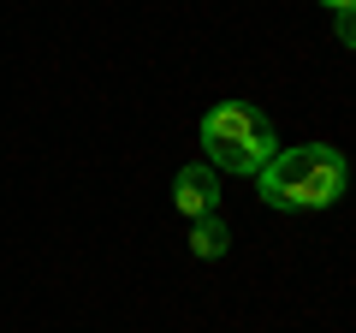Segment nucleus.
<instances>
[{"label":"nucleus","mask_w":356,"mask_h":333,"mask_svg":"<svg viewBox=\"0 0 356 333\" xmlns=\"http://www.w3.org/2000/svg\"><path fill=\"white\" fill-rule=\"evenodd\" d=\"M172 203H178V215H184V220L214 215V208H220V173H214V166H202V161H191L172 179Z\"/></svg>","instance_id":"7ed1b4c3"},{"label":"nucleus","mask_w":356,"mask_h":333,"mask_svg":"<svg viewBox=\"0 0 356 333\" xmlns=\"http://www.w3.org/2000/svg\"><path fill=\"white\" fill-rule=\"evenodd\" d=\"M232 250V226L220 215H202V220H191V256L196 262H220Z\"/></svg>","instance_id":"20e7f679"},{"label":"nucleus","mask_w":356,"mask_h":333,"mask_svg":"<svg viewBox=\"0 0 356 333\" xmlns=\"http://www.w3.org/2000/svg\"><path fill=\"white\" fill-rule=\"evenodd\" d=\"M321 6H327V13H350L356 0H321Z\"/></svg>","instance_id":"423d86ee"},{"label":"nucleus","mask_w":356,"mask_h":333,"mask_svg":"<svg viewBox=\"0 0 356 333\" xmlns=\"http://www.w3.org/2000/svg\"><path fill=\"white\" fill-rule=\"evenodd\" d=\"M202 149L214 173H243L255 179L273 155H280V137H273V119L250 102H214L202 114Z\"/></svg>","instance_id":"f03ea898"},{"label":"nucleus","mask_w":356,"mask_h":333,"mask_svg":"<svg viewBox=\"0 0 356 333\" xmlns=\"http://www.w3.org/2000/svg\"><path fill=\"white\" fill-rule=\"evenodd\" d=\"M332 30H339L344 48H356V6H350V13H332Z\"/></svg>","instance_id":"39448f33"},{"label":"nucleus","mask_w":356,"mask_h":333,"mask_svg":"<svg viewBox=\"0 0 356 333\" xmlns=\"http://www.w3.org/2000/svg\"><path fill=\"white\" fill-rule=\"evenodd\" d=\"M350 185V161L332 143H291L255 173V191L280 215H303V208H332Z\"/></svg>","instance_id":"f257e3e1"}]
</instances>
